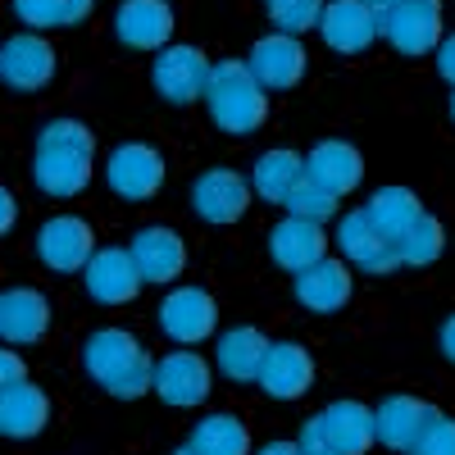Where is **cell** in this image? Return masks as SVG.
<instances>
[{"mask_svg":"<svg viewBox=\"0 0 455 455\" xmlns=\"http://www.w3.org/2000/svg\"><path fill=\"white\" fill-rule=\"evenodd\" d=\"M246 68L264 92H287V87L300 83V73H306V46H300L291 32H269L251 46Z\"/></svg>","mask_w":455,"mask_h":455,"instance_id":"277c9868","label":"cell"},{"mask_svg":"<svg viewBox=\"0 0 455 455\" xmlns=\"http://www.w3.org/2000/svg\"><path fill=\"white\" fill-rule=\"evenodd\" d=\"M451 351H455V347H451V319H446V323H442V355H451Z\"/></svg>","mask_w":455,"mask_h":455,"instance_id":"b9f144b4","label":"cell"},{"mask_svg":"<svg viewBox=\"0 0 455 455\" xmlns=\"http://www.w3.org/2000/svg\"><path fill=\"white\" fill-rule=\"evenodd\" d=\"M410 451H419V455H451V451H455V424L446 419L442 410L428 405V414H424L419 433H414Z\"/></svg>","mask_w":455,"mask_h":455,"instance_id":"836d02e7","label":"cell"},{"mask_svg":"<svg viewBox=\"0 0 455 455\" xmlns=\"http://www.w3.org/2000/svg\"><path fill=\"white\" fill-rule=\"evenodd\" d=\"M364 214H369V223H373L387 242H396L405 228L424 214V205H419V196H414L410 187H383V192H373V196H369Z\"/></svg>","mask_w":455,"mask_h":455,"instance_id":"83f0119b","label":"cell"},{"mask_svg":"<svg viewBox=\"0 0 455 455\" xmlns=\"http://www.w3.org/2000/svg\"><path fill=\"white\" fill-rule=\"evenodd\" d=\"M92 160H96V141L87 132V124L78 119H55L36 137V160H32V178L46 196H78L92 182Z\"/></svg>","mask_w":455,"mask_h":455,"instance_id":"6da1fadb","label":"cell"},{"mask_svg":"<svg viewBox=\"0 0 455 455\" xmlns=\"http://www.w3.org/2000/svg\"><path fill=\"white\" fill-rule=\"evenodd\" d=\"M96 0H14V14L28 28H73L92 14Z\"/></svg>","mask_w":455,"mask_h":455,"instance_id":"4dcf8cb0","label":"cell"},{"mask_svg":"<svg viewBox=\"0 0 455 455\" xmlns=\"http://www.w3.org/2000/svg\"><path fill=\"white\" fill-rule=\"evenodd\" d=\"M264 451H269V455H291V451H296V442H269Z\"/></svg>","mask_w":455,"mask_h":455,"instance_id":"60d3db41","label":"cell"},{"mask_svg":"<svg viewBox=\"0 0 455 455\" xmlns=\"http://www.w3.org/2000/svg\"><path fill=\"white\" fill-rule=\"evenodd\" d=\"M392 5H396V0H364V10H369L373 19H383V14H387Z\"/></svg>","mask_w":455,"mask_h":455,"instance_id":"ab89813d","label":"cell"},{"mask_svg":"<svg viewBox=\"0 0 455 455\" xmlns=\"http://www.w3.org/2000/svg\"><path fill=\"white\" fill-rule=\"evenodd\" d=\"M251 205V192H246V178L233 173V169H210L196 178L192 187V210L205 219V223H237Z\"/></svg>","mask_w":455,"mask_h":455,"instance_id":"7c38bea8","label":"cell"},{"mask_svg":"<svg viewBox=\"0 0 455 455\" xmlns=\"http://www.w3.org/2000/svg\"><path fill=\"white\" fill-rule=\"evenodd\" d=\"M205 68H210V60L196 46H169L164 42L160 55H156V68H150V78H156V92L169 105H192L205 92Z\"/></svg>","mask_w":455,"mask_h":455,"instance_id":"5b68a950","label":"cell"},{"mask_svg":"<svg viewBox=\"0 0 455 455\" xmlns=\"http://www.w3.org/2000/svg\"><path fill=\"white\" fill-rule=\"evenodd\" d=\"M396 246V255H401V264H414V269H424V264H433L437 255H442V246H446V233H442V223L433 219V214H419L405 233L392 242Z\"/></svg>","mask_w":455,"mask_h":455,"instance_id":"f546056e","label":"cell"},{"mask_svg":"<svg viewBox=\"0 0 455 455\" xmlns=\"http://www.w3.org/2000/svg\"><path fill=\"white\" fill-rule=\"evenodd\" d=\"M319 10H323V0H269V19L278 32H310L319 23Z\"/></svg>","mask_w":455,"mask_h":455,"instance_id":"d6a6232c","label":"cell"},{"mask_svg":"<svg viewBox=\"0 0 455 455\" xmlns=\"http://www.w3.org/2000/svg\"><path fill=\"white\" fill-rule=\"evenodd\" d=\"M315 28L323 32V42L332 51H341V55L369 51V42L378 36V19L364 10V0H323Z\"/></svg>","mask_w":455,"mask_h":455,"instance_id":"8fae6325","label":"cell"},{"mask_svg":"<svg viewBox=\"0 0 455 455\" xmlns=\"http://www.w3.org/2000/svg\"><path fill=\"white\" fill-rule=\"evenodd\" d=\"M428 405L414 401V396H387L383 405L373 410V442H383L392 451H410L414 433H419Z\"/></svg>","mask_w":455,"mask_h":455,"instance_id":"cb8c5ba5","label":"cell"},{"mask_svg":"<svg viewBox=\"0 0 455 455\" xmlns=\"http://www.w3.org/2000/svg\"><path fill=\"white\" fill-rule=\"evenodd\" d=\"M92 251H96L92 228H87L83 219H73V214L51 219V223L42 228V233H36V255H42L55 274H73V269H83Z\"/></svg>","mask_w":455,"mask_h":455,"instance_id":"ac0fdd59","label":"cell"},{"mask_svg":"<svg viewBox=\"0 0 455 455\" xmlns=\"http://www.w3.org/2000/svg\"><path fill=\"white\" fill-rule=\"evenodd\" d=\"M114 32L132 51H160L173 36V10L164 0H124L114 14Z\"/></svg>","mask_w":455,"mask_h":455,"instance_id":"e0dca14e","label":"cell"},{"mask_svg":"<svg viewBox=\"0 0 455 455\" xmlns=\"http://www.w3.org/2000/svg\"><path fill=\"white\" fill-rule=\"evenodd\" d=\"M255 383L269 396H278V401H296V396H306L310 383H315V360H310L306 347H296V341H269Z\"/></svg>","mask_w":455,"mask_h":455,"instance_id":"52a82bcc","label":"cell"},{"mask_svg":"<svg viewBox=\"0 0 455 455\" xmlns=\"http://www.w3.org/2000/svg\"><path fill=\"white\" fill-rule=\"evenodd\" d=\"M128 255L137 264L141 283H173L187 264V246L173 228H141L128 246Z\"/></svg>","mask_w":455,"mask_h":455,"instance_id":"d6986e66","label":"cell"},{"mask_svg":"<svg viewBox=\"0 0 455 455\" xmlns=\"http://www.w3.org/2000/svg\"><path fill=\"white\" fill-rule=\"evenodd\" d=\"M246 451H251V433L237 414H210L182 442V455H246Z\"/></svg>","mask_w":455,"mask_h":455,"instance_id":"d4e9b609","label":"cell"},{"mask_svg":"<svg viewBox=\"0 0 455 455\" xmlns=\"http://www.w3.org/2000/svg\"><path fill=\"white\" fill-rule=\"evenodd\" d=\"M105 182L119 192L124 201H150L164 187V160L156 146H141V141H128L109 156L105 164Z\"/></svg>","mask_w":455,"mask_h":455,"instance_id":"3957f363","label":"cell"},{"mask_svg":"<svg viewBox=\"0 0 455 455\" xmlns=\"http://www.w3.org/2000/svg\"><path fill=\"white\" fill-rule=\"evenodd\" d=\"M219 323V306H214V296L201 291V287H178L164 296V306H160V328L173 337V341H201L210 337Z\"/></svg>","mask_w":455,"mask_h":455,"instance_id":"4fadbf2b","label":"cell"},{"mask_svg":"<svg viewBox=\"0 0 455 455\" xmlns=\"http://www.w3.org/2000/svg\"><path fill=\"white\" fill-rule=\"evenodd\" d=\"M137 351H141V347H137V337H128L124 328H100V332H92V337H87V347H83V364H87V373L96 378V383L105 387L109 378L119 373Z\"/></svg>","mask_w":455,"mask_h":455,"instance_id":"4316f807","label":"cell"},{"mask_svg":"<svg viewBox=\"0 0 455 455\" xmlns=\"http://www.w3.org/2000/svg\"><path fill=\"white\" fill-rule=\"evenodd\" d=\"M14 214H19V205H14V196L5 192V187H0V237H5V233H10V228H14Z\"/></svg>","mask_w":455,"mask_h":455,"instance_id":"f35d334b","label":"cell"},{"mask_svg":"<svg viewBox=\"0 0 455 455\" xmlns=\"http://www.w3.org/2000/svg\"><path fill=\"white\" fill-rule=\"evenodd\" d=\"M150 387L160 392V401L187 410V405H201L210 396V364L192 351H173L164 355L156 369H150Z\"/></svg>","mask_w":455,"mask_h":455,"instance_id":"9c48e42d","label":"cell"},{"mask_svg":"<svg viewBox=\"0 0 455 455\" xmlns=\"http://www.w3.org/2000/svg\"><path fill=\"white\" fill-rule=\"evenodd\" d=\"M300 164H306V178L319 182L323 192H332V196L355 192L360 178H364V156L355 146H347V141H319L310 156H300Z\"/></svg>","mask_w":455,"mask_h":455,"instance_id":"9a60e30c","label":"cell"},{"mask_svg":"<svg viewBox=\"0 0 455 455\" xmlns=\"http://www.w3.org/2000/svg\"><path fill=\"white\" fill-rule=\"evenodd\" d=\"M150 369H156V364H150V355L137 351V355H132V360L105 383V392H109V396H119V401H137L141 392H150Z\"/></svg>","mask_w":455,"mask_h":455,"instance_id":"e575fe53","label":"cell"},{"mask_svg":"<svg viewBox=\"0 0 455 455\" xmlns=\"http://www.w3.org/2000/svg\"><path fill=\"white\" fill-rule=\"evenodd\" d=\"M306 173V164H300L296 150H264V156L255 160V192L264 201L283 205V196L291 192V182Z\"/></svg>","mask_w":455,"mask_h":455,"instance_id":"f1b7e54d","label":"cell"},{"mask_svg":"<svg viewBox=\"0 0 455 455\" xmlns=\"http://www.w3.org/2000/svg\"><path fill=\"white\" fill-rule=\"evenodd\" d=\"M264 351H269V337H264L259 328H233L219 337V369L233 378V383H255L259 373V360Z\"/></svg>","mask_w":455,"mask_h":455,"instance_id":"484cf974","label":"cell"},{"mask_svg":"<svg viewBox=\"0 0 455 455\" xmlns=\"http://www.w3.org/2000/svg\"><path fill=\"white\" fill-rule=\"evenodd\" d=\"M46 328H51V306L42 291H32V287L0 291V337L5 341L28 347V341H42Z\"/></svg>","mask_w":455,"mask_h":455,"instance_id":"ffe728a7","label":"cell"},{"mask_svg":"<svg viewBox=\"0 0 455 455\" xmlns=\"http://www.w3.org/2000/svg\"><path fill=\"white\" fill-rule=\"evenodd\" d=\"M405 5H428V10H442V0H405Z\"/></svg>","mask_w":455,"mask_h":455,"instance_id":"7bdbcfd3","label":"cell"},{"mask_svg":"<svg viewBox=\"0 0 455 455\" xmlns=\"http://www.w3.org/2000/svg\"><path fill=\"white\" fill-rule=\"evenodd\" d=\"M0 78L14 92H42L55 78V51L46 36L36 32H19L0 46Z\"/></svg>","mask_w":455,"mask_h":455,"instance_id":"8992f818","label":"cell"},{"mask_svg":"<svg viewBox=\"0 0 455 455\" xmlns=\"http://www.w3.org/2000/svg\"><path fill=\"white\" fill-rule=\"evenodd\" d=\"M337 201H341V196L323 192L319 182H310L306 173H300V178L291 182V192L283 196V210H287V214H296V219H315V223H328V219L337 214Z\"/></svg>","mask_w":455,"mask_h":455,"instance_id":"1f68e13d","label":"cell"},{"mask_svg":"<svg viewBox=\"0 0 455 455\" xmlns=\"http://www.w3.org/2000/svg\"><path fill=\"white\" fill-rule=\"evenodd\" d=\"M319 419H323V446L337 455H360L373 446V410L360 401H332Z\"/></svg>","mask_w":455,"mask_h":455,"instance_id":"7402d4cb","label":"cell"},{"mask_svg":"<svg viewBox=\"0 0 455 455\" xmlns=\"http://www.w3.org/2000/svg\"><path fill=\"white\" fill-rule=\"evenodd\" d=\"M83 278H87L92 300H100V306H124L141 287V274L128 251H92L83 264Z\"/></svg>","mask_w":455,"mask_h":455,"instance_id":"5bb4252c","label":"cell"},{"mask_svg":"<svg viewBox=\"0 0 455 455\" xmlns=\"http://www.w3.org/2000/svg\"><path fill=\"white\" fill-rule=\"evenodd\" d=\"M337 246H341V255H347L355 269H364V274H392L396 264H401L396 246L369 223L364 210L341 214V223H337Z\"/></svg>","mask_w":455,"mask_h":455,"instance_id":"ba28073f","label":"cell"},{"mask_svg":"<svg viewBox=\"0 0 455 455\" xmlns=\"http://www.w3.org/2000/svg\"><path fill=\"white\" fill-rule=\"evenodd\" d=\"M296 451H306V455H319V451H328V446H323V419H319V414H315V419H306V433H300Z\"/></svg>","mask_w":455,"mask_h":455,"instance_id":"8d00e7d4","label":"cell"},{"mask_svg":"<svg viewBox=\"0 0 455 455\" xmlns=\"http://www.w3.org/2000/svg\"><path fill=\"white\" fill-rule=\"evenodd\" d=\"M46 419H51V401L28 378H19V383L0 392V433L5 437H36L46 428Z\"/></svg>","mask_w":455,"mask_h":455,"instance_id":"603a6c76","label":"cell"},{"mask_svg":"<svg viewBox=\"0 0 455 455\" xmlns=\"http://www.w3.org/2000/svg\"><path fill=\"white\" fill-rule=\"evenodd\" d=\"M296 296H300V306H306V310L332 315V310H341L351 300V269L341 259L319 255L315 264L296 269Z\"/></svg>","mask_w":455,"mask_h":455,"instance_id":"2e32d148","label":"cell"},{"mask_svg":"<svg viewBox=\"0 0 455 455\" xmlns=\"http://www.w3.org/2000/svg\"><path fill=\"white\" fill-rule=\"evenodd\" d=\"M19 378H28V369H23V355H14V351H5V347H0V392H5L10 383H19Z\"/></svg>","mask_w":455,"mask_h":455,"instance_id":"d590c367","label":"cell"},{"mask_svg":"<svg viewBox=\"0 0 455 455\" xmlns=\"http://www.w3.org/2000/svg\"><path fill=\"white\" fill-rule=\"evenodd\" d=\"M433 51H437V73H442V78L451 83V78H455V46H451L446 36H442V42H437Z\"/></svg>","mask_w":455,"mask_h":455,"instance_id":"74e56055","label":"cell"},{"mask_svg":"<svg viewBox=\"0 0 455 455\" xmlns=\"http://www.w3.org/2000/svg\"><path fill=\"white\" fill-rule=\"evenodd\" d=\"M269 255L283 264V269H306V264H315L319 255H328V237H323V223L315 219H296L287 214L274 233H269Z\"/></svg>","mask_w":455,"mask_h":455,"instance_id":"44dd1931","label":"cell"},{"mask_svg":"<svg viewBox=\"0 0 455 455\" xmlns=\"http://www.w3.org/2000/svg\"><path fill=\"white\" fill-rule=\"evenodd\" d=\"M201 100L210 105V119L223 132H255L264 119H269V100H264V87L251 78L246 60H219L205 68V92Z\"/></svg>","mask_w":455,"mask_h":455,"instance_id":"7a4b0ae2","label":"cell"},{"mask_svg":"<svg viewBox=\"0 0 455 455\" xmlns=\"http://www.w3.org/2000/svg\"><path fill=\"white\" fill-rule=\"evenodd\" d=\"M378 36H387L401 55H428L442 42V10L396 0V5L378 19Z\"/></svg>","mask_w":455,"mask_h":455,"instance_id":"30bf717a","label":"cell"}]
</instances>
